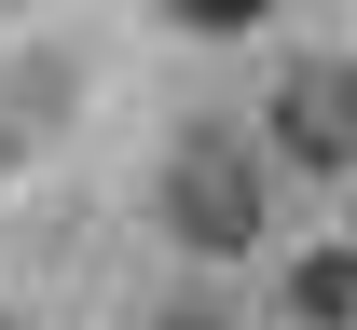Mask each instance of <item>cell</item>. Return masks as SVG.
Instances as JSON below:
<instances>
[{"label": "cell", "instance_id": "4", "mask_svg": "<svg viewBox=\"0 0 357 330\" xmlns=\"http://www.w3.org/2000/svg\"><path fill=\"white\" fill-rule=\"evenodd\" d=\"M165 14H178V28H192V42H234V28H261L275 0H165Z\"/></svg>", "mask_w": 357, "mask_h": 330}, {"label": "cell", "instance_id": "2", "mask_svg": "<svg viewBox=\"0 0 357 330\" xmlns=\"http://www.w3.org/2000/svg\"><path fill=\"white\" fill-rule=\"evenodd\" d=\"M275 151H289L303 179H344L357 165V69L344 55H303V69L275 83Z\"/></svg>", "mask_w": 357, "mask_h": 330}, {"label": "cell", "instance_id": "5", "mask_svg": "<svg viewBox=\"0 0 357 330\" xmlns=\"http://www.w3.org/2000/svg\"><path fill=\"white\" fill-rule=\"evenodd\" d=\"M165 330H206V317H165Z\"/></svg>", "mask_w": 357, "mask_h": 330}, {"label": "cell", "instance_id": "3", "mask_svg": "<svg viewBox=\"0 0 357 330\" xmlns=\"http://www.w3.org/2000/svg\"><path fill=\"white\" fill-rule=\"evenodd\" d=\"M289 317H303V330H344L357 317V262H344V248H316L303 276H289Z\"/></svg>", "mask_w": 357, "mask_h": 330}, {"label": "cell", "instance_id": "1", "mask_svg": "<svg viewBox=\"0 0 357 330\" xmlns=\"http://www.w3.org/2000/svg\"><path fill=\"white\" fill-rule=\"evenodd\" d=\"M165 220H178V248H192V262H234V248L261 234V179H248V151L192 138V151L165 165Z\"/></svg>", "mask_w": 357, "mask_h": 330}]
</instances>
